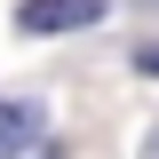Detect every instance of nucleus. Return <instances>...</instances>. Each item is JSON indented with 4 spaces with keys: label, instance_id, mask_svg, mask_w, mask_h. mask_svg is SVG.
Masks as SVG:
<instances>
[{
    "label": "nucleus",
    "instance_id": "7ed1b4c3",
    "mask_svg": "<svg viewBox=\"0 0 159 159\" xmlns=\"http://www.w3.org/2000/svg\"><path fill=\"white\" fill-rule=\"evenodd\" d=\"M135 64H143V72H159V40H143V48H135Z\"/></svg>",
    "mask_w": 159,
    "mask_h": 159
},
{
    "label": "nucleus",
    "instance_id": "20e7f679",
    "mask_svg": "<svg viewBox=\"0 0 159 159\" xmlns=\"http://www.w3.org/2000/svg\"><path fill=\"white\" fill-rule=\"evenodd\" d=\"M151 151H159V127H151Z\"/></svg>",
    "mask_w": 159,
    "mask_h": 159
},
{
    "label": "nucleus",
    "instance_id": "f257e3e1",
    "mask_svg": "<svg viewBox=\"0 0 159 159\" xmlns=\"http://www.w3.org/2000/svg\"><path fill=\"white\" fill-rule=\"evenodd\" d=\"M88 24H103V0H24V8H16V32H32V40L88 32Z\"/></svg>",
    "mask_w": 159,
    "mask_h": 159
},
{
    "label": "nucleus",
    "instance_id": "f03ea898",
    "mask_svg": "<svg viewBox=\"0 0 159 159\" xmlns=\"http://www.w3.org/2000/svg\"><path fill=\"white\" fill-rule=\"evenodd\" d=\"M40 143H48V111L0 96V151H40Z\"/></svg>",
    "mask_w": 159,
    "mask_h": 159
},
{
    "label": "nucleus",
    "instance_id": "39448f33",
    "mask_svg": "<svg viewBox=\"0 0 159 159\" xmlns=\"http://www.w3.org/2000/svg\"><path fill=\"white\" fill-rule=\"evenodd\" d=\"M143 8H159V0H143Z\"/></svg>",
    "mask_w": 159,
    "mask_h": 159
}]
</instances>
